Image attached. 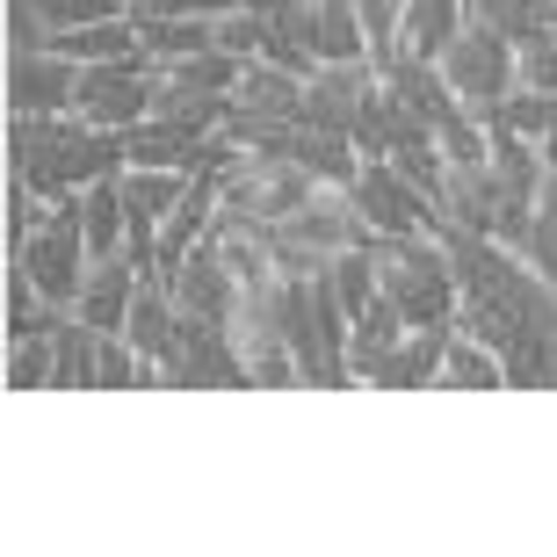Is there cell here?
Masks as SVG:
<instances>
[{"instance_id":"27","label":"cell","mask_w":557,"mask_h":557,"mask_svg":"<svg viewBox=\"0 0 557 557\" xmlns=\"http://www.w3.org/2000/svg\"><path fill=\"white\" fill-rule=\"evenodd\" d=\"M218 44V15H182V22H138L145 59H196Z\"/></svg>"},{"instance_id":"28","label":"cell","mask_w":557,"mask_h":557,"mask_svg":"<svg viewBox=\"0 0 557 557\" xmlns=\"http://www.w3.org/2000/svg\"><path fill=\"white\" fill-rule=\"evenodd\" d=\"M434 384H456V392H493V384H507V370H499V355L485 348V341L449 333V355H442V376H434Z\"/></svg>"},{"instance_id":"21","label":"cell","mask_w":557,"mask_h":557,"mask_svg":"<svg viewBox=\"0 0 557 557\" xmlns=\"http://www.w3.org/2000/svg\"><path fill=\"white\" fill-rule=\"evenodd\" d=\"M232 95H218V87H196V81H174V73H152V109L145 116H166V124H188V131H218L225 124Z\"/></svg>"},{"instance_id":"29","label":"cell","mask_w":557,"mask_h":557,"mask_svg":"<svg viewBox=\"0 0 557 557\" xmlns=\"http://www.w3.org/2000/svg\"><path fill=\"white\" fill-rule=\"evenodd\" d=\"M398 8H406V51L420 59H434L463 29V0H398Z\"/></svg>"},{"instance_id":"36","label":"cell","mask_w":557,"mask_h":557,"mask_svg":"<svg viewBox=\"0 0 557 557\" xmlns=\"http://www.w3.org/2000/svg\"><path fill=\"white\" fill-rule=\"evenodd\" d=\"M239 0H124L131 22H182V15H225Z\"/></svg>"},{"instance_id":"7","label":"cell","mask_w":557,"mask_h":557,"mask_svg":"<svg viewBox=\"0 0 557 557\" xmlns=\"http://www.w3.org/2000/svg\"><path fill=\"white\" fill-rule=\"evenodd\" d=\"M348 196H355V210L370 218L376 239L434 232V218H442V210H434L428 196H413V188L398 182V166H392V160H362V166H355V182H348Z\"/></svg>"},{"instance_id":"14","label":"cell","mask_w":557,"mask_h":557,"mask_svg":"<svg viewBox=\"0 0 557 557\" xmlns=\"http://www.w3.org/2000/svg\"><path fill=\"white\" fill-rule=\"evenodd\" d=\"M174 305L182 311H203V319H232V305H239V275L225 269V253H218V239H203V247H188V261L174 269Z\"/></svg>"},{"instance_id":"13","label":"cell","mask_w":557,"mask_h":557,"mask_svg":"<svg viewBox=\"0 0 557 557\" xmlns=\"http://www.w3.org/2000/svg\"><path fill=\"white\" fill-rule=\"evenodd\" d=\"M376 81H384V95H392L398 109H413V116H428L434 131L449 124V116H463V102H456V87L442 81V65H434V59H420V51H398V59L384 65Z\"/></svg>"},{"instance_id":"20","label":"cell","mask_w":557,"mask_h":557,"mask_svg":"<svg viewBox=\"0 0 557 557\" xmlns=\"http://www.w3.org/2000/svg\"><path fill=\"white\" fill-rule=\"evenodd\" d=\"M51 384L59 392H102V326H87L81 311L65 319L59 333H51Z\"/></svg>"},{"instance_id":"9","label":"cell","mask_w":557,"mask_h":557,"mask_svg":"<svg viewBox=\"0 0 557 557\" xmlns=\"http://www.w3.org/2000/svg\"><path fill=\"white\" fill-rule=\"evenodd\" d=\"M275 232H289V239H305V247H370L376 232H370V218L355 210V196H348V182H319L311 188V203L305 210H289Z\"/></svg>"},{"instance_id":"26","label":"cell","mask_w":557,"mask_h":557,"mask_svg":"<svg viewBox=\"0 0 557 557\" xmlns=\"http://www.w3.org/2000/svg\"><path fill=\"white\" fill-rule=\"evenodd\" d=\"M319 283H326V297L355 319V311L376 297V253L370 247H333V261H326V275H319Z\"/></svg>"},{"instance_id":"25","label":"cell","mask_w":557,"mask_h":557,"mask_svg":"<svg viewBox=\"0 0 557 557\" xmlns=\"http://www.w3.org/2000/svg\"><path fill=\"white\" fill-rule=\"evenodd\" d=\"M116 182H124V210L131 218H152V225H160L166 210L188 196L196 174H174V166H131V174H116Z\"/></svg>"},{"instance_id":"22","label":"cell","mask_w":557,"mask_h":557,"mask_svg":"<svg viewBox=\"0 0 557 557\" xmlns=\"http://www.w3.org/2000/svg\"><path fill=\"white\" fill-rule=\"evenodd\" d=\"M51 51L73 65H109V59H131L138 51V22L131 15H102V22H81V29H59Z\"/></svg>"},{"instance_id":"10","label":"cell","mask_w":557,"mask_h":557,"mask_svg":"<svg viewBox=\"0 0 557 557\" xmlns=\"http://www.w3.org/2000/svg\"><path fill=\"white\" fill-rule=\"evenodd\" d=\"M138 283H145V269L131 261V247H116V253H87V283H81V297H73V311H81L87 326H102V333H124Z\"/></svg>"},{"instance_id":"35","label":"cell","mask_w":557,"mask_h":557,"mask_svg":"<svg viewBox=\"0 0 557 557\" xmlns=\"http://www.w3.org/2000/svg\"><path fill=\"white\" fill-rule=\"evenodd\" d=\"M515 87H536V95H557V29L515 44Z\"/></svg>"},{"instance_id":"15","label":"cell","mask_w":557,"mask_h":557,"mask_svg":"<svg viewBox=\"0 0 557 557\" xmlns=\"http://www.w3.org/2000/svg\"><path fill=\"white\" fill-rule=\"evenodd\" d=\"M232 102L247 116H261V124H297L305 116V73H289L275 59H247L239 81H232Z\"/></svg>"},{"instance_id":"17","label":"cell","mask_w":557,"mask_h":557,"mask_svg":"<svg viewBox=\"0 0 557 557\" xmlns=\"http://www.w3.org/2000/svg\"><path fill=\"white\" fill-rule=\"evenodd\" d=\"M449 319H434V326H406V341H398L384 362H376L370 384H384V392H413V384H434L442 376V355H449Z\"/></svg>"},{"instance_id":"18","label":"cell","mask_w":557,"mask_h":557,"mask_svg":"<svg viewBox=\"0 0 557 557\" xmlns=\"http://www.w3.org/2000/svg\"><path fill=\"white\" fill-rule=\"evenodd\" d=\"M398 341H406V311H398L392 297L376 289L370 305H362V311L348 319V370H355V384H370L376 362H384V355H392Z\"/></svg>"},{"instance_id":"23","label":"cell","mask_w":557,"mask_h":557,"mask_svg":"<svg viewBox=\"0 0 557 557\" xmlns=\"http://www.w3.org/2000/svg\"><path fill=\"white\" fill-rule=\"evenodd\" d=\"M81 232H87V253H116L131 239V210H124V182L116 174L81 188Z\"/></svg>"},{"instance_id":"6","label":"cell","mask_w":557,"mask_h":557,"mask_svg":"<svg viewBox=\"0 0 557 557\" xmlns=\"http://www.w3.org/2000/svg\"><path fill=\"white\" fill-rule=\"evenodd\" d=\"M376 102H384V81L370 59H319L305 73V124H326L348 138Z\"/></svg>"},{"instance_id":"19","label":"cell","mask_w":557,"mask_h":557,"mask_svg":"<svg viewBox=\"0 0 557 557\" xmlns=\"http://www.w3.org/2000/svg\"><path fill=\"white\" fill-rule=\"evenodd\" d=\"M269 15V59L289 73H311L319 65V0H261Z\"/></svg>"},{"instance_id":"32","label":"cell","mask_w":557,"mask_h":557,"mask_svg":"<svg viewBox=\"0 0 557 557\" xmlns=\"http://www.w3.org/2000/svg\"><path fill=\"white\" fill-rule=\"evenodd\" d=\"M485 124H493V131H521V138H536V145H543V138H550V124H557V95L515 87V95H507V102H499Z\"/></svg>"},{"instance_id":"1","label":"cell","mask_w":557,"mask_h":557,"mask_svg":"<svg viewBox=\"0 0 557 557\" xmlns=\"http://www.w3.org/2000/svg\"><path fill=\"white\" fill-rule=\"evenodd\" d=\"M8 160H15V182L44 188V196H81L87 182L116 174L131 152H124V131L81 124L73 109H59V116H15Z\"/></svg>"},{"instance_id":"24","label":"cell","mask_w":557,"mask_h":557,"mask_svg":"<svg viewBox=\"0 0 557 557\" xmlns=\"http://www.w3.org/2000/svg\"><path fill=\"white\" fill-rule=\"evenodd\" d=\"M463 22H485L507 44H529L543 29H557V0H463Z\"/></svg>"},{"instance_id":"31","label":"cell","mask_w":557,"mask_h":557,"mask_svg":"<svg viewBox=\"0 0 557 557\" xmlns=\"http://www.w3.org/2000/svg\"><path fill=\"white\" fill-rule=\"evenodd\" d=\"M319 59H370L362 8L355 0H319Z\"/></svg>"},{"instance_id":"16","label":"cell","mask_w":557,"mask_h":557,"mask_svg":"<svg viewBox=\"0 0 557 557\" xmlns=\"http://www.w3.org/2000/svg\"><path fill=\"white\" fill-rule=\"evenodd\" d=\"M434 210H442L449 225L493 232V210H499L493 160H449V166H442V188H434Z\"/></svg>"},{"instance_id":"34","label":"cell","mask_w":557,"mask_h":557,"mask_svg":"<svg viewBox=\"0 0 557 557\" xmlns=\"http://www.w3.org/2000/svg\"><path fill=\"white\" fill-rule=\"evenodd\" d=\"M51 333H15V355H8V392H37L51 384Z\"/></svg>"},{"instance_id":"12","label":"cell","mask_w":557,"mask_h":557,"mask_svg":"<svg viewBox=\"0 0 557 557\" xmlns=\"http://www.w3.org/2000/svg\"><path fill=\"white\" fill-rule=\"evenodd\" d=\"M232 348H239V362H247V384H297V355H289L283 326H275L269 311H253L247 297L232 305Z\"/></svg>"},{"instance_id":"5","label":"cell","mask_w":557,"mask_h":557,"mask_svg":"<svg viewBox=\"0 0 557 557\" xmlns=\"http://www.w3.org/2000/svg\"><path fill=\"white\" fill-rule=\"evenodd\" d=\"M152 73H160V59H145V51L109 59V65H81L73 116H81V124H102V131H131L145 109H152Z\"/></svg>"},{"instance_id":"2","label":"cell","mask_w":557,"mask_h":557,"mask_svg":"<svg viewBox=\"0 0 557 557\" xmlns=\"http://www.w3.org/2000/svg\"><path fill=\"white\" fill-rule=\"evenodd\" d=\"M376 253V289L406 311V326H434V319H449L456 311V275L442 261L428 232H406V239H370Z\"/></svg>"},{"instance_id":"33","label":"cell","mask_w":557,"mask_h":557,"mask_svg":"<svg viewBox=\"0 0 557 557\" xmlns=\"http://www.w3.org/2000/svg\"><path fill=\"white\" fill-rule=\"evenodd\" d=\"M218 51L232 59H269V15H261V0H239L218 15Z\"/></svg>"},{"instance_id":"11","label":"cell","mask_w":557,"mask_h":557,"mask_svg":"<svg viewBox=\"0 0 557 557\" xmlns=\"http://www.w3.org/2000/svg\"><path fill=\"white\" fill-rule=\"evenodd\" d=\"M73 81H81V65L59 59V51H8L15 116H59V109H73Z\"/></svg>"},{"instance_id":"8","label":"cell","mask_w":557,"mask_h":557,"mask_svg":"<svg viewBox=\"0 0 557 557\" xmlns=\"http://www.w3.org/2000/svg\"><path fill=\"white\" fill-rule=\"evenodd\" d=\"M160 384H247V362H239V348H232L225 319L182 311V348L160 362Z\"/></svg>"},{"instance_id":"3","label":"cell","mask_w":557,"mask_h":557,"mask_svg":"<svg viewBox=\"0 0 557 557\" xmlns=\"http://www.w3.org/2000/svg\"><path fill=\"white\" fill-rule=\"evenodd\" d=\"M319 174H305L283 152H232V166L218 174V203L239 210V218H261V225H283L289 210L311 203Z\"/></svg>"},{"instance_id":"30","label":"cell","mask_w":557,"mask_h":557,"mask_svg":"<svg viewBox=\"0 0 557 557\" xmlns=\"http://www.w3.org/2000/svg\"><path fill=\"white\" fill-rule=\"evenodd\" d=\"M550 166V160H543ZM521 261L543 275V283H557V166L543 174V188H536V225H529V239H521Z\"/></svg>"},{"instance_id":"4","label":"cell","mask_w":557,"mask_h":557,"mask_svg":"<svg viewBox=\"0 0 557 557\" xmlns=\"http://www.w3.org/2000/svg\"><path fill=\"white\" fill-rule=\"evenodd\" d=\"M434 65H442V81L456 87V102L471 109V116H493V109L515 95V44L499 37V29H485V22H463V29L434 51Z\"/></svg>"}]
</instances>
